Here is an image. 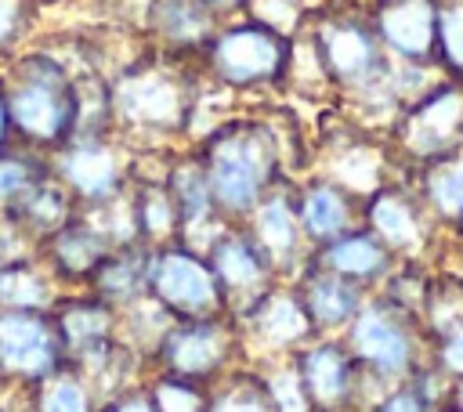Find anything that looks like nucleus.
Listing matches in <instances>:
<instances>
[{
  "instance_id": "obj_1",
  "label": "nucleus",
  "mask_w": 463,
  "mask_h": 412,
  "mask_svg": "<svg viewBox=\"0 0 463 412\" xmlns=\"http://www.w3.org/2000/svg\"><path fill=\"white\" fill-rule=\"evenodd\" d=\"M192 148L224 224H242L275 184L311 170V155L300 152V141H289L279 119L253 112L221 116L203 137L192 141Z\"/></svg>"
},
{
  "instance_id": "obj_2",
  "label": "nucleus",
  "mask_w": 463,
  "mask_h": 412,
  "mask_svg": "<svg viewBox=\"0 0 463 412\" xmlns=\"http://www.w3.org/2000/svg\"><path fill=\"white\" fill-rule=\"evenodd\" d=\"M192 65L199 61L174 58L152 47L148 54L123 61L109 76L112 130L134 152H159L192 141L206 87L203 72Z\"/></svg>"
},
{
  "instance_id": "obj_3",
  "label": "nucleus",
  "mask_w": 463,
  "mask_h": 412,
  "mask_svg": "<svg viewBox=\"0 0 463 412\" xmlns=\"http://www.w3.org/2000/svg\"><path fill=\"white\" fill-rule=\"evenodd\" d=\"M14 141L33 152H58L65 141L80 134L83 98H80V72L61 51L51 47H25L7 65H0Z\"/></svg>"
},
{
  "instance_id": "obj_4",
  "label": "nucleus",
  "mask_w": 463,
  "mask_h": 412,
  "mask_svg": "<svg viewBox=\"0 0 463 412\" xmlns=\"http://www.w3.org/2000/svg\"><path fill=\"white\" fill-rule=\"evenodd\" d=\"M293 36L268 29L250 14H232L217 25L203 47L199 72L221 94H264L286 90Z\"/></svg>"
},
{
  "instance_id": "obj_5",
  "label": "nucleus",
  "mask_w": 463,
  "mask_h": 412,
  "mask_svg": "<svg viewBox=\"0 0 463 412\" xmlns=\"http://www.w3.org/2000/svg\"><path fill=\"white\" fill-rule=\"evenodd\" d=\"M351 358L362 369V379L369 387V398L391 383L412 379L423 365H430V336L423 322L380 293H369L351 325L340 332Z\"/></svg>"
},
{
  "instance_id": "obj_6",
  "label": "nucleus",
  "mask_w": 463,
  "mask_h": 412,
  "mask_svg": "<svg viewBox=\"0 0 463 412\" xmlns=\"http://www.w3.org/2000/svg\"><path fill=\"white\" fill-rule=\"evenodd\" d=\"M333 94L344 101L383 80L391 58L380 47L369 7L362 0H318L304 25Z\"/></svg>"
},
{
  "instance_id": "obj_7",
  "label": "nucleus",
  "mask_w": 463,
  "mask_h": 412,
  "mask_svg": "<svg viewBox=\"0 0 463 412\" xmlns=\"http://www.w3.org/2000/svg\"><path fill=\"white\" fill-rule=\"evenodd\" d=\"M239 365H246V347L235 314L174 318L145 354V376L163 372L199 387H213Z\"/></svg>"
},
{
  "instance_id": "obj_8",
  "label": "nucleus",
  "mask_w": 463,
  "mask_h": 412,
  "mask_svg": "<svg viewBox=\"0 0 463 412\" xmlns=\"http://www.w3.org/2000/svg\"><path fill=\"white\" fill-rule=\"evenodd\" d=\"M398 166V177H412L416 170L449 159L463 148V83L441 80L423 98L402 108V116L383 134Z\"/></svg>"
},
{
  "instance_id": "obj_9",
  "label": "nucleus",
  "mask_w": 463,
  "mask_h": 412,
  "mask_svg": "<svg viewBox=\"0 0 463 412\" xmlns=\"http://www.w3.org/2000/svg\"><path fill=\"white\" fill-rule=\"evenodd\" d=\"M47 159H51V173L65 184V192L80 210H101L127 195L134 181L137 152L116 130H101V134H76Z\"/></svg>"
},
{
  "instance_id": "obj_10",
  "label": "nucleus",
  "mask_w": 463,
  "mask_h": 412,
  "mask_svg": "<svg viewBox=\"0 0 463 412\" xmlns=\"http://www.w3.org/2000/svg\"><path fill=\"white\" fill-rule=\"evenodd\" d=\"M362 224L398 257L412 264H434L441 260L449 246V231L434 220L420 192L409 177H391L383 188L362 199Z\"/></svg>"
},
{
  "instance_id": "obj_11",
  "label": "nucleus",
  "mask_w": 463,
  "mask_h": 412,
  "mask_svg": "<svg viewBox=\"0 0 463 412\" xmlns=\"http://www.w3.org/2000/svg\"><path fill=\"white\" fill-rule=\"evenodd\" d=\"M145 296L170 318L232 314L203 246H195L188 239H170V242L152 246Z\"/></svg>"
},
{
  "instance_id": "obj_12",
  "label": "nucleus",
  "mask_w": 463,
  "mask_h": 412,
  "mask_svg": "<svg viewBox=\"0 0 463 412\" xmlns=\"http://www.w3.org/2000/svg\"><path fill=\"white\" fill-rule=\"evenodd\" d=\"M69 365L51 307H0V390L22 394Z\"/></svg>"
},
{
  "instance_id": "obj_13",
  "label": "nucleus",
  "mask_w": 463,
  "mask_h": 412,
  "mask_svg": "<svg viewBox=\"0 0 463 412\" xmlns=\"http://www.w3.org/2000/svg\"><path fill=\"white\" fill-rule=\"evenodd\" d=\"M311 412H362L369 387L340 336H311L286 358Z\"/></svg>"
},
{
  "instance_id": "obj_14",
  "label": "nucleus",
  "mask_w": 463,
  "mask_h": 412,
  "mask_svg": "<svg viewBox=\"0 0 463 412\" xmlns=\"http://www.w3.org/2000/svg\"><path fill=\"white\" fill-rule=\"evenodd\" d=\"M235 322H239L250 365H279L315 336L311 318H307L293 282H286V278L275 282L271 289H264L253 304H246L235 314Z\"/></svg>"
},
{
  "instance_id": "obj_15",
  "label": "nucleus",
  "mask_w": 463,
  "mask_h": 412,
  "mask_svg": "<svg viewBox=\"0 0 463 412\" xmlns=\"http://www.w3.org/2000/svg\"><path fill=\"white\" fill-rule=\"evenodd\" d=\"M213 275H217V286L224 293V304L232 314H239L246 304H253L264 289H271L279 278L271 257L260 249V242L246 231V224H221L206 246H203Z\"/></svg>"
},
{
  "instance_id": "obj_16",
  "label": "nucleus",
  "mask_w": 463,
  "mask_h": 412,
  "mask_svg": "<svg viewBox=\"0 0 463 412\" xmlns=\"http://www.w3.org/2000/svg\"><path fill=\"white\" fill-rule=\"evenodd\" d=\"M119 242L112 239V231L87 210H76L58 231H51L40 246H36V260L43 264V271L51 275V282L61 289H87L94 271L101 267V260L116 249Z\"/></svg>"
},
{
  "instance_id": "obj_17",
  "label": "nucleus",
  "mask_w": 463,
  "mask_h": 412,
  "mask_svg": "<svg viewBox=\"0 0 463 412\" xmlns=\"http://www.w3.org/2000/svg\"><path fill=\"white\" fill-rule=\"evenodd\" d=\"M246 231L260 242V249L271 257L279 278H293L307 257H311V246L304 239V228H300V217H297V206H293V177H286L282 184H275L253 210L250 217L242 220Z\"/></svg>"
},
{
  "instance_id": "obj_18",
  "label": "nucleus",
  "mask_w": 463,
  "mask_h": 412,
  "mask_svg": "<svg viewBox=\"0 0 463 412\" xmlns=\"http://www.w3.org/2000/svg\"><path fill=\"white\" fill-rule=\"evenodd\" d=\"M365 7L391 61H438V0H376Z\"/></svg>"
},
{
  "instance_id": "obj_19",
  "label": "nucleus",
  "mask_w": 463,
  "mask_h": 412,
  "mask_svg": "<svg viewBox=\"0 0 463 412\" xmlns=\"http://www.w3.org/2000/svg\"><path fill=\"white\" fill-rule=\"evenodd\" d=\"M293 206L311 249L362 224V199L318 170L293 177Z\"/></svg>"
},
{
  "instance_id": "obj_20",
  "label": "nucleus",
  "mask_w": 463,
  "mask_h": 412,
  "mask_svg": "<svg viewBox=\"0 0 463 412\" xmlns=\"http://www.w3.org/2000/svg\"><path fill=\"white\" fill-rule=\"evenodd\" d=\"M61 340H65V354L69 365L87 361L90 354L112 347L123 340L119 332V307H112L109 300H101L90 289H61L51 304Z\"/></svg>"
},
{
  "instance_id": "obj_21",
  "label": "nucleus",
  "mask_w": 463,
  "mask_h": 412,
  "mask_svg": "<svg viewBox=\"0 0 463 412\" xmlns=\"http://www.w3.org/2000/svg\"><path fill=\"white\" fill-rule=\"evenodd\" d=\"M141 22L156 51L195 61L224 18L206 0H145Z\"/></svg>"
},
{
  "instance_id": "obj_22",
  "label": "nucleus",
  "mask_w": 463,
  "mask_h": 412,
  "mask_svg": "<svg viewBox=\"0 0 463 412\" xmlns=\"http://www.w3.org/2000/svg\"><path fill=\"white\" fill-rule=\"evenodd\" d=\"M163 181L174 195L177 217H181V239L206 246V239L224 224L213 210V195H210V181L203 173V163L195 155L192 145H177L166 152L163 159Z\"/></svg>"
},
{
  "instance_id": "obj_23",
  "label": "nucleus",
  "mask_w": 463,
  "mask_h": 412,
  "mask_svg": "<svg viewBox=\"0 0 463 412\" xmlns=\"http://www.w3.org/2000/svg\"><path fill=\"white\" fill-rule=\"evenodd\" d=\"M311 260L318 267L347 278L351 286H358L365 293H376L387 282V275L398 267V257L365 224H358V228H351V231H344V235L315 246L311 249Z\"/></svg>"
},
{
  "instance_id": "obj_24",
  "label": "nucleus",
  "mask_w": 463,
  "mask_h": 412,
  "mask_svg": "<svg viewBox=\"0 0 463 412\" xmlns=\"http://www.w3.org/2000/svg\"><path fill=\"white\" fill-rule=\"evenodd\" d=\"M289 282H293V289H297V296H300V304L311 318L315 336H340L369 296L365 289L351 286L347 278L318 267L311 257Z\"/></svg>"
},
{
  "instance_id": "obj_25",
  "label": "nucleus",
  "mask_w": 463,
  "mask_h": 412,
  "mask_svg": "<svg viewBox=\"0 0 463 412\" xmlns=\"http://www.w3.org/2000/svg\"><path fill=\"white\" fill-rule=\"evenodd\" d=\"M148 260H152V246H145L137 239L119 242L101 260V267L94 271L87 289L123 311V307L145 300V293H148Z\"/></svg>"
},
{
  "instance_id": "obj_26",
  "label": "nucleus",
  "mask_w": 463,
  "mask_h": 412,
  "mask_svg": "<svg viewBox=\"0 0 463 412\" xmlns=\"http://www.w3.org/2000/svg\"><path fill=\"white\" fill-rule=\"evenodd\" d=\"M80 206L72 202V195L65 192V184L54 177V173H47V177H40L7 213H0V217H7L33 246H40L51 231H58L72 213H76Z\"/></svg>"
},
{
  "instance_id": "obj_27",
  "label": "nucleus",
  "mask_w": 463,
  "mask_h": 412,
  "mask_svg": "<svg viewBox=\"0 0 463 412\" xmlns=\"http://www.w3.org/2000/svg\"><path fill=\"white\" fill-rule=\"evenodd\" d=\"M203 412H282L264 365H239L206 390Z\"/></svg>"
},
{
  "instance_id": "obj_28",
  "label": "nucleus",
  "mask_w": 463,
  "mask_h": 412,
  "mask_svg": "<svg viewBox=\"0 0 463 412\" xmlns=\"http://www.w3.org/2000/svg\"><path fill=\"white\" fill-rule=\"evenodd\" d=\"M409 181L420 192V199L427 202V210L434 213V220L445 231H452L463 213V148L452 152L449 159H438V163L416 170Z\"/></svg>"
},
{
  "instance_id": "obj_29",
  "label": "nucleus",
  "mask_w": 463,
  "mask_h": 412,
  "mask_svg": "<svg viewBox=\"0 0 463 412\" xmlns=\"http://www.w3.org/2000/svg\"><path fill=\"white\" fill-rule=\"evenodd\" d=\"M22 394L29 412H98V401H101L94 383L72 365H61L58 372H51L47 379L33 383Z\"/></svg>"
},
{
  "instance_id": "obj_30",
  "label": "nucleus",
  "mask_w": 463,
  "mask_h": 412,
  "mask_svg": "<svg viewBox=\"0 0 463 412\" xmlns=\"http://www.w3.org/2000/svg\"><path fill=\"white\" fill-rule=\"evenodd\" d=\"M58 286L36 260V253L0 257V307H51Z\"/></svg>"
},
{
  "instance_id": "obj_31",
  "label": "nucleus",
  "mask_w": 463,
  "mask_h": 412,
  "mask_svg": "<svg viewBox=\"0 0 463 412\" xmlns=\"http://www.w3.org/2000/svg\"><path fill=\"white\" fill-rule=\"evenodd\" d=\"M449 401V379L423 365L412 379L376 390L362 412H438Z\"/></svg>"
},
{
  "instance_id": "obj_32",
  "label": "nucleus",
  "mask_w": 463,
  "mask_h": 412,
  "mask_svg": "<svg viewBox=\"0 0 463 412\" xmlns=\"http://www.w3.org/2000/svg\"><path fill=\"white\" fill-rule=\"evenodd\" d=\"M47 173H51V159L43 152H33L18 141L0 148V213H7Z\"/></svg>"
},
{
  "instance_id": "obj_33",
  "label": "nucleus",
  "mask_w": 463,
  "mask_h": 412,
  "mask_svg": "<svg viewBox=\"0 0 463 412\" xmlns=\"http://www.w3.org/2000/svg\"><path fill=\"white\" fill-rule=\"evenodd\" d=\"M434 264H412V260H398V267L387 275V282L376 289L383 300H391L394 307L409 311L420 318L423 304H427V293H430V282H434Z\"/></svg>"
},
{
  "instance_id": "obj_34",
  "label": "nucleus",
  "mask_w": 463,
  "mask_h": 412,
  "mask_svg": "<svg viewBox=\"0 0 463 412\" xmlns=\"http://www.w3.org/2000/svg\"><path fill=\"white\" fill-rule=\"evenodd\" d=\"M40 0H0V65L22 54L36 33Z\"/></svg>"
},
{
  "instance_id": "obj_35",
  "label": "nucleus",
  "mask_w": 463,
  "mask_h": 412,
  "mask_svg": "<svg viewBox=\"0 0 463 412\" xmlns=\"http://www.w3.org/2000/svg\"><path fill=\"white\" fill-rule=\"evenodd\" d=\"M438 65L463 83V0H438Z\"/></svg>"
},
{
  "instance_id": "obj_36",
  "label": "nucleus",
  "mask_w": 463,
  "mask_h": 412,
  "mask_svg": "<svg viewBox=\"0 0 463 412\" xmlns=\"http://www.w3.org/2000/svg\"><path fill=\"white\" fill-rule=\"evenodd\" d=\"M315 4L318 0H246L242 14L264 22L268 29H275L282 36H297V33H304Z\"/></svg>"
},
{
  "instance_id": "obj_37",
  "label": "nucleus",
  "mask_w": 463,
  "mask_h": 412,
  "mask_svg": "<svg viewBox=\"0 0 463 412\" xmlns=\"http://www.w3.org/2000/svg\"><path fill=\"white\" fill-rule=\"evenodd\" d=\"M145 383H148L159 412H203L206 390H210V387H199V383H188L177 376H163V372L145 376Z\"/></svg>"
},
{
  "instance_id": "obj_38",
  "label": "nucleus",
  "mask_w": 463,
  "mask_h": 412,
  "mask_svg": "<svg viewBox=\"0 0 463 412\" xmlns=\"http://www.w3.org/2000/svg\"><path fill=\"white\" fill-rule=\"evenodd\" d=\"M430 369L438 376H445L449 387L456 379H463V322L430 340Z\"/></svg>"
},
{
  "instance_id": "obj_39",
  "label": "nucleus",
  "mask_w": 463,
  "mask_h": 412,
  "mask_svg": "<svg viewBox=\"0 0 463 412\" xmlns=\"http://www.w3.org/2000/svg\"><path fill=\"white\" fill-rule=\"evenodd\" d=\"M98 412H159V405H156L148 383L137 379V383H127V387L105 394L98 401Z\"/></svg>"
},
{
  "instance_id": "obj_40",
  "label": "nucleus",
  "mask_w": 463,
  "mask_h": 412,
  "mask_svg": "<svg viewBox=\"0 0 463 412\" xmlns=\"http://www.w3.org/2000/svg\"><path fill=\"white\" fill-rule=\"evenodd\" d=\"M14 145V123H11V105H7V87H4V72H0V148Z\"/></svg>"
},
{
  "instance_id": "obj_41",
  "label": "nucleus",
  "mask_w": 463,
  "mask_h": 412,
  "mask_svg": "<svg viewBox=\"0 0 463 412\" xmlns=\"http://www.w3.org/2000/svg\"><path fill=\"white\" fill-rule=\"evenodd\" d=\"M221 18H232V14H242V7H246V0H206Z\"/></svg>"
},
{
  "instance_id": "obj_42",
  "label": "nucleus",
  "mask_w": 463,
  "mask_h": 412,
  "mask_svg": "<svg viewBox=\"0 0 463 412\" xmlns=\"http://www.w3.org/2000/svg\"><path fill=\"white\" fill-rule=\"evenodd\" d=\"M445 405H452V408L463 412V379H456V383L449 387V401H445Z\"/></svg>"
},
{
  "instance_id": "obj_43",
  "label": "nucleus",
  "mask_w": 463,
  "mask_h": 412,
  "mask_svg": "<svg viewBox=\"0 0 463 412\" xmlns=\"http://www.w3.org/2000/svg\"><path fill=\"white\" fill-rule=\"evenodd\" d=\"M449 246H452V249H459V253H463V213H459V220H456V228H452V231H449Z\"/></svg>"
},
{
  "instance_id": "obj_44",
  "label": "nucleus",
  "mask_w": 463,
  "mask_h": 412,
  "mask_svg": "<svg viewBox=\"0 0 463 412\" xmlns=\"http://www.w3.org/2000/svg\"><path fill=\"white\" fill-rule=\"evenodd\" d=\"M438 412H459V408H452V405H441V408H438Z\"/></svg>"
},
{
  "instance_id": "obj_45",
  "label": "nucleus",
  "mask_w": 463,
  "mask_h": 412,
  "mask_svg": "<svg viewBox=\"0 0 463 412\" xmlns=\"http://www.w3.org/2000/svg\"><path fill=\"white\" fill-rule=\"evenodd\" d=\"M362 4H376V0H362Z\"/></svg>"
}]
</instances>
